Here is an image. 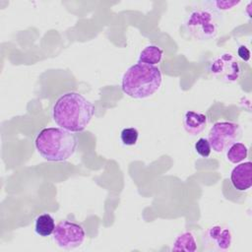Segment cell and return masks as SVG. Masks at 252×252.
Wrapping results in <instances>:
<instances>
[{
    "label": "cell",
    "mask_w": 252,
    "mask_h": 252,
    "mask_svg": "<svg viewBox=\"0 0 252 252\" xmlns=\"http://www.w3.org/2000/svg\"><path fill=\"white\" fill-rule=\"evenodd\" d=\"M230 182L237 191H246L252 186V163L245 161L239 163L230 173Z\"/></svg>",
    "instance_id": "9"
},
{
    "label": "cell",
    "mask_w": 252,
    "mask_h": 252,
    "mask_svg": "<svg viewBox=\"0 0 252 252\" xmlns=\"http://www.w3.org/2000/svg\"><path fill=\"white\" fill-rule=\"evenodd\" d=\"M201 240L205 250L224 251L230 247L232 236L228 228L221 225H213L203 233Z\"/></svg>",
    "instance_id": "8"
},
{
    "label": "cell",
    "mask_w": 252,
    "mask_h": 252,
    "mask_svg": "<svg viewBox=\"0 0 252 252\" xmlns=\"http://www.w3.org/2000/svg\"><path fill=\"white\" fill-rule=\"evenodd\" d=\"M55 229V221L51 215L41 214L34 220V231L37 235L46 237L53 234Z\"/></svg>",
    "instance_id": "11"
},
{
    "label": "cell",
    "mask_w": 252,
    "mask_h": 252,
    "mask_svg": "<svg viewBox=\"0 0 252 252\" xmlns=\"http://www.w3.org/2000/svg\"><path fill=\"white\" fill-rule=\"evenodd\" d=\"M139 137V132L134 127L124 128L120 133V139L123 145L125 146H134Z\"/></svg>",
    "instance_id": "16"
},
{
    "label": "cell",
    "mask_w": 252,
    "mask_h": 252,
    "mask_svg": "<svg viewBox=\"0 0 252 252\" xmlns=\"http://www.w3.org/2000/svg\"><path fill=\"white\" fill-rule=\"evenodd\" d=\"M163 55V51L160 47L155 44L147 45L139 54L138 62L148 65H154L159 63Z\"/></svg>",
    "instance_id": "13"
},
{
    "label": "cell",
    "mask_w": 252,
    "mask_h": 252,
    "mask_svg": "<svg viewBox=\"0 0 252 252\" xmlns=\"http://www.w3.org/2000/svg\"><path fill=\"white\" fill-rule=\"evenodd\" d=\"M94 112V104L77 92H67L61 94L51 109L53 121L59 127L73 133L85 130Z\"/></svg>",
    "instance_id": "1"
},
{
    "label": "cell",
    "mask_w": 252,
    "mask_h": 252,
    "mask_svg": "<svg viewBox=\"0 0 252 252\" xmlns=\"http://www.w3.org/2000/svg\"><path fill=\"white\" fill-rule=\"evenodd\" d=\"M237 54L244 61H248L249 58H250V51H249V49L245 45H240L238 47Z\"/></svg>",
    "instance_id": "18"
},
{
    "label": "cell",
    "mask_w": 252,
    "mask_h": 252,
    "mask_svg": "<svg viewBox=\"0 0 252 252\" xmlns=\"http://www.w3.org/2000/svg\"><path fill=\"white\" fill-rule=\"evenodd\" d=\"M202 4H204L205 6L219 12L221 13L223 11H227V10H231L233 7L237 6L240 4V1H232V0H211V1H204L202 2Z\"/></svg>",
    "instance_id": "15"
},
{
    "label": "cell",
    "mask_w": 252,
    "mask_h": 252,
    "mask_svg": "<svg viewBox=\"0 0 252 252\" xmlns=\"http://www.w3.org/2000/svg\"><path fill=\"white\" fill-rule=\"evenodd\" d=\"M248 156L247 147L240 142L232 144L226 151V158L231 163H239Z\"/></svg>",
    "instance_id": "14"
},
{
    "label": "cell",
    "mask_w": 252,
    "mask_h": 252,
    "mask_svg": "<svg viewBox=\"0 0 252 252\" xmlns=\"http://www.w3.org/2000/svg\"><path fill=\"white\" fill-rule=\"evenodd\" d=\"M34 146L37 153L48 161H65L76 152L77 136L61 127H47L41 129L35 139Z\"/></svg>",
    "instance_id": "2"
},
{
    "label": "cell",
    "mask_w": 252,
    "mask_h": 252,
    "mask_svg": "<svg viewBox=\"0 0 252 252\" xmlns=\"http://www.w3.org/2000/svg\"><path fill=\"white\" fill-rule=\"evenodd\" d=\"M172 251H186L194 252L197 250V242L195 236L190 231H184L179 234L173 241Z\"/></svg>",
    "instance_id": "12"
},
{
    "label": "cell",
    "mask_w": 252,
    "mask_h": 252,
    "mask_svg": "<svg viewBox=\"0 0 252 252\" xmlns=\"http://www.w3.org/2000/svg\"><path fill=\"white\" fill-rule=\"evenodd\" d=\"M194 148H195L196 153L202 158H208L211 155V152H212L210 142L207 138H200L195 143Z\"/></svg>",
    "instance_id": "17"
},
{
    "label": "cell",
    "mask_w": 252,
    "mask_h": 252,
    "mask_svg": "<svg viewBox=\"0 0 252 252\" xmlns=\"http://www.w3.org/2000/svg\"><path fill=\"white\" fill-rule=\"evenodd\" d=\"M208 70L216 79L225 83L236 82L241 74L238 59L229 52L221 53L213 58L208 65Z\"/></svg>",
    "instance_id": "6"
},
{
    "label": "cell",
    "mask_w": 252,
    "mask_h": 252,
    "mask_svg": "<svg viewBox=\"0 0 252 252\" xmlns=\"http://www.w3.org/2000/svg\"><path fill=\"white\" fill-rule=\"evenodd\" d=\"M221 13H219L207 6L193 8L187 14L183 28L186 33L199 41H206L217 36L220 23Z\"/></svg>",
    "instance_id": "4"
},
{
    "label": "cell",
    "mask_w": 252,
    "mask_h": 252,
    "mask_svg": "<svg viewBox=\"0 0 252 252\" xmlns=\"http://www.w3.org/2000/svg\"><path fill=\"white\" fill-rule=\"evenodd\" d=\"M242 130L238 123L232 121L216 122L209 131L208 140L212 150L222 153L241 138Z\"/></svg>",
    "instance_id": "5"
},
{
    "label": "cell",
    "mask_w": 252,
    "mask_h": 252,
    "mask_svg": "<svg viewBox=\"0 0 252 252\" xmlns=\"http://www.w3.org/2000/svg\"><path fill=\"white\" fill-rule=\"evenodd\" d=\"M162 82L158 67L144 63L130 66L121 81L122 92L133 98H146L156 94Z\"/></svg>",
    "instance_id": "3"
},
{
    "label": "cell",
    "mask_w": 252,
    "mask_h": 252,
    "mask_svg": "<svg viewBox=\"0 0 252 252\" xmlns=\"http://www.w3.org/2000/svg\"><path fill=\"white\" fill-rule=\"evenodd\" d=\"M86 237L83 226L71 220H61L55 225L53 240L64 249H73L82 245Z\"/></svg>",
    "instance_id": "7"
},
{
    "label": "cell",
    "mask_w": 252,
    "mask_h": 252,
    "mask_svg": "<svg viewBox=\"0 0 252 252\" xmlns=\"http://www.w3.org/2000/svg\"><path fill=\"white\" fill-rule=\"evenodd\" d=\"M208 123L207 115L194 111V110H187L183 117V126L187 133L190 135L196 136L199 135L203 130L206 128Z\"/></svg>",
    "instance_id": "10"
}]
</instances>
